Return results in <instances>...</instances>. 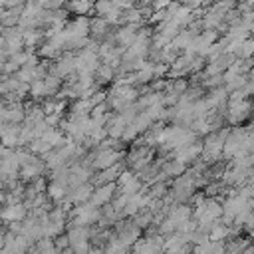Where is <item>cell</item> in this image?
<instances>
[{
  "instance_id": "cell-1",
  "label": "cell",
  "mask_w": 254,
  "mask_h": 254,
  "mask_svg": "<svg viewBox=\"0 0 254 254\" xmlns=\"http://www.w3.org/2000/svg\"><path fill=\"white\" fill-rule=\"evenodd\" d=\"M250 115V99H226V109H224V119L236 127Z\"/></svg>"
},
{
  "instance_id": "cell-2",
  "label": "cell",
  "mask_w": 254,
  "mask_h": 254,
  "mask_svg": "<svg viewBox=\"0 0 254 254\" xmlns=\"http://www.w3.org/2000/svg\"><path fill=\"white\" fill-rule=\"evenodd\" d=\"M115 190H117V194H135V192L145 190V185L133 171L123 169L119 173V177L115 179Z\"/></svg>"
},
{
  "instance_id": "cell-3",
  "label": "cell",
  "mask_w": 254,
  "mask_h": 254,
  "mask_svg": "<svg viewBox=\"0 0 254 254\" xmlns=\"http://www.w3.org/2000/svg\"><path fill=\"white\" fill-rule=\"evenodd\" d=\"M75 71V62H73V52H64L52 65H50V71L52 75L60 77V79H65L67 75H71Z\"/></svg>"
},
{
  "instance_id": "cell-4",
  "label": "cell",
  "mask_w": 254,
  "mask_h": 254,
  "mask_svg": "<svg viewBox=\"0 0 254 254\" xmlns=\"http://www.w3.org/2000/svg\"><path fill=\"white\" fill-rule=\"evenodd\" d=\"M26 117L24 111V101H12V103H4V107L0 109V121L6 125H20Z\"/></svg>"
},
{
  "instance_id": "cell-5",
  "label": "cell",
  "mask_w": 254,
  "mask_h": 254,
  "mask_svg": "<svg viewBox=\"0 0 254 254\" xmlns=\"http://www.w3.org/2000/svg\"><path fill=\"white\" fill-rule=\"evenodd\" d=\"M64 32H65L67 40H73V38H89V18L87 16H75L73 20L65 22Z\"/></svg>"
},
{
  "instance_id": "cell-6",
  "label": "cell",
  "mask_w": 254,
  "mask_h": 254,
  "mask_svg": "<svg viewBox=\"0 0 254 254\" xmlns=\"http://www.w3.org/2000/svg\"><path fill=\"white\" fill-rule=\"evenodd\" d=\"M200 153H202V143H200V141H194V143H190V145H185V147L173 151L171 157L177 159L179 163H183V165L187 167V165H192V163L200 157Z\"/></svg>"
},
{
  "instance_id": "cell-7",
  "label": "cell",
  "mask_w": 254,
  "mask_h": 254,
  "mask_svg": "<svg viewBox=\"0 0 254 254\" xmlns=\"http://www.w3.org/2000/svg\"><path fill=\"white\" fill-rule=\"evenodd\" d=\"M115 194H117V190H115V183H105V185L93 187V192H91V196H89V202H91L93 206L99 208V206L111 202Z\"/></svg>"
},
{
  "instance_id": "cell-8",
  "label": "cell",
  "mask_w": 254,
  "mask_h": 254,
  "mask_svg": "<svg viewBox=\"0 0 254 254\" xmlns=\"http://www.w3.org/2000/svg\"><path fill=\"white\" fill-rule=\"evenodd\" d=\"M111 30H113V26L109 22H105L103 18H99V16L89 18V40L101 44L111 34Z\"/></svg>"
},
{
  "instance_id": "cell-9",
  "label": "cell",
  "mask_w": 254,
  "mask_h": 254,
  "mask_svg": "<svg viewBox=\"0 0 254 254\" xmlns=\"http://www.w3.org/2000/svg\"><path fill=\"white\" fill-rule=\"evenodd\" d=\"M44 171H46V165H44V159H40V157H34L28 165H24V167H20V173H18V179H22L24 183H32L34 179H38V177H42L44 175Z\"/></svg>"
},
{
  "instance_id": "cell-10",
  "label": "cell",
  "mask_w": 254,
  "mask_h": 254,
  "mask_svg": "<svg viewBox=\"0 0 254 254\" xmlns=\"http://www.w3.org/2000/svg\"><path fill=\"white\" fill-rule=\"evenodd\" d=\"M26 216H28V208L24 206V202L2 204V208H0V220H4V222H22Z\"/></svg>"
},
{
  "instance_id": "cell-11",
  "label": "cell",
  "mask_w": 254,
  "mask_h": 254,
  "mask_svg": "<svg viewBox=\"0 0 254 254\" xmlns=\"http://www.w3.org/2000/svg\"><path fill=\"white\" fill-rule=\"evenodd\" d=\"M141 26H133V24H121L115 32H113V40H115V44L119 46V48H129L131 44H133V40H135V36H137V30H139Z\"/></svg>"
},
{
  "instance_id": "cell-12",
  "label": "cell",
  "mask_w": 254,
  "mask_h": 254,
  "mask_svg": "<svg viewBox=\"0 0 254 254\" xmlns=\"http://www.w3.org/2000/svg\"><path fill=\"white\" fill-rule=\"evenodd\" d=\"M167 20H171L173 24H177L181 30H185L192 20H194V12L189 8V6H183V4H179L173 12H171V16L167 18Z\"/></svg>"
},
{
  "instance_id": "cell-13",
  "label": "cell",
  "mask_w": 254,
  "mask_h": 254,
  "mask_svg": "<svg viewBox=\"0 0 254 254\" xmlns=\"http://www.w3.org/2000/svg\"><path fill=\"white\" fill-rule=\"evenodd\" d=\"M127 125H129V123L125 121L123 115H119V113H111V117H109L107 123H105L107 137H111V139H119L121 133H123V129H125Z\"/></svg>"
},
{
  "instance_id": "cell-14",
  "label": "cell",
  "mask_w": 254,
  "mask_h": 254,
  "mask_svg": "<svg viewBox=\"0 0 254 254\" xmlns=\"http://www.w3.org/2000/svg\"><path fill=\"white\" fill-rule=\"evenodd\" d=\"M67 190H69V187H67L65 183H62V181H50V185L46 187V194H48V198H50L52 202H58V204L65 200Z\"/></svg>"
},
{
  "instance_id": "cell-15",
  "label": "cell",
  "mask_w": 254,
  "mask_h": 254,
  "mask_svg": "<svg viewBox=\"0 0 254 254\" xmlns=\"http://www.w3.org/2000/svg\"><path fill=\"white\" fill-rule=\"evenodd\" d=\"M20 125H6L2 137H0V145L6 149H16L20 147Z\"/></svg>"
},
{
  "instance_id": "cell-16",
  "label": "cell",
  "mask_w": 254,
  "mask_h": 254,
  "mask_svg": "<svg viewBox=\"0 0 254 254\" xmlns=\"http://www.w3.org/2000/svg\"><path fill=\"white\" fill-rule=\"evenodd\" d=\"M185 171H187V167H185L183 163H179L177 159H173V157H169V159L163 161V165H161V173H163L167 179H177V177H181Z\"/></svg>"
},
{
  "instance_id": "cell-17",
  "label": "cell",
  "mask_w": 254,
  "mask_h": 254,
  "mask_svg": "<svg viewBox=\"0 0 254 254\" xmlns=\"http://www.w3.org/2000/svg\"><path fill=\"white\" fill-rule=\"evenodd\" d=\"M65 6H67V12L75 16H85L93 12V0H65Z\"/></svg>"
},
{
  "instance_id": "cell-18",
  "label": "cell",
  "mask_w": 254,
  "mask_h": 254,
  "mask_svg": "<svg viewBox=\"0 0 254 254\" xmlns=\"http://www.w3.org/2000/svg\"><path fill=\"white\" fill-rule=\"evenodd\" d=\"M65 234H67L69 246H73V244L85 242V240L91 236V230H89V226H69Z\"/></svg>"
},
{
  "instance_id": "cell-19",
  "label": "cell",
  "mask_w": 254,
  "mask_h": 254,
  "mask_svg": "<svg viewBox=\"0 0 254 254\" xmlns=\"http://www.w3.org/2000/svg\"><path fill=\"white\" fill-rule=\"evenodd\" d=\"M113 79H115V69L109 67V65H105V64H99L97 69L93 71V81H95L97 87L103 85V83H109Z\"/></svg>"
},
{
  "instance_id": "cell-20",
  "label": "cell",
  "mask_w": 254,
  "mask_h": 254,
  "mask_svg": "<svg viewBox=\"0 0 254 254\" xmlns=\"http://www.w3.org/2000/svg\"><path fill=\"white\" fill-rule=\"evenodd\" d=\"M28 97H30V99H34V101H42V99H46V97H48V93H46V87H44V81H42V79H36V81H32V83H30V87H28Z\"/></svg>"
},
{
  "instance_id": "cell-21",
  "label": "cell",
  "mask_w": 254,
  "mask_h": 254,
  "mask_svg": "<svg viewBox=\"0 0 254 254\" xmlns=\"http://www.w3.org/2000/svg\"><path fill=\"white\" fill-rule=\"evenodd\" d=\"M131 218H133L131 222H133L137 228H141V230L153 224V212H151L149 208H143V210H139V212H137L135 216H131Z\"/></svg>"
},
{
  "instance_id": "cell-22",
  "label": "cell",
  "mask_w": 254,
  "mask_h": 254,
  "mask_svg": "<svg viewBox=\"0 0 254 254\" xmlns=\"http://www.w3.org/2000/svg\"><path fill=\"white\" fill-rule=\"evenodd\" d=\"M42 81H44V87H46L48 97H54V95L60 91V87L64 85V83H62V79H60V77H56V75H52V73H48Z\"/></svg>"
},
{
  "instance_id": "cell-23",
  "label": "cell",
  "mask_w": 254,
  "mask_h": 254,
  "mask_svg": "<svg viewBox=\"0 0 254 254\" xmlns=\"http://www.w3.org/2000/svg\"><path fill=\"white\" fill-rule=\"evenodd\" d=\"M113 8H115V6H113V2H111V0H95V2H93V12H95L99 18L107 16Z\"/></svg>"
},
{
  "instance_id": "cell-24",
  "label": "cell",
  "mask_w": 254,
  "mask_h": 254,
  "mask_svg": "<svg viewBox=\"0 0 254 254\" xmlns=\"http://www.w3.org/2000/svg\"><path fill=\"white\" fill-rule=\"evenodd\" d=\"M236 4H238V0H212L210 2V6L214 10H218V12H222V14H226L228 10L236 8Z\"/></svg>"
},
{
  "instance_id": "cell-25",
  "label": "cell",
  "mask_w": 254,
  "mask_h": 254,
  "mask_svg": "<svg viewBox=\"0 0 254 254\" xmlns=\"http://www.w3.org/2000/svg\"><path fill=\"white\" fill-rule=\"evenodd\" d=\"M252 52H254V42L248 38V40H244V42L240 44V50H238V58H240V60H250Z\"/></svg>"
},
{
  "instance_id": "cell-26",
  "label": "cell",
  "mask_w": 254,
  "mask_h": 254,
  "mask_svg": "<svg viewBox=\"0 0 254 254\" xmlns=\"http://www.w3.org/2000/svg\"><path fill=\"white\" fill-rule=\"evenodd\" d=\"M137 137H139V131L133 127V123H129V125L123 129V133H121V137H119V139H121L123 143H131V141H135Z\"/></svg>"
},
{
  "instance_id": "cell-27",
  "label": "cell",
  "mask_w": 254,
  "mask_h": 254,
  "mask_svg": "<svg viewBox=\"0 0 254 254\" xmlns=\"http://www.w3.org/2000/svg\"><path fill=\"white\" fill-rule=\"evenodd\" d=\"M54 240V246H56V250L58 252H62V250H65V248H69V240H67V234H58L56 238H52Z\"/></svg>"
},
{
  "instance_id": "cell-28",
  "label": "cell",
  "mask_w": 254,
  "mask_h": 254,
  "mask_svg": "<svg viewBox=\"0 0 254 254\" xmlns=\"http://www.w3.org/2000/svg\"><path fill=\"white\" fill-rule=\"evenodd\" d=\"M36 192H46V187H48V181H46V177L42 175V177H38V179H34L32 183H28Z\"/></svg>"
},
{
  "instance_id": "cell-29",
  "label": "cell",
  "mask_w": 254,
  "mask_h": 254,
  "mask_svg": "<svg viewBox=\"0 0 254 254\" xmlns=\"http://www.w3.org/2000/svg\"><path fill=\"white\" fill-rule=\"evenodd\" d=\"M6 232H8V230H6V228L0 224V248L4 246V240H6Z\"/></svg>"
},
{
  "instance_id": "cell-30",
  "label": "cell",
  "mask_w": 254,
  "mask_h": 254,
  "mask_svg": "<svg viewBox=\"0 0 254 254\" xmlns=\"http://www.w3.org/2000/svg\"><path fill=\"white\" fill-rule=\"evenodd\" d=\"M0 254H14V252H12V250H8L6 246H2V248H0Z\"/></svg>"
},
{
  "instance_id": "cell-31",
  "label": "cell",
  "mask_w": 254,
  "mask_h": 254,
  "mask_svg": "<svg viewBox=\"0 0 254 254\" xmlns=\"http://www.w3.org/2000/svg\"><path fill=\"white\" fill-rule=\"evenodd\" d=\"M4 129H6V123H2V121H0V137H2V133H4Z\"/></svg>"
},
{
  "instance_id": "cell-32",
  "label": "cell",
  "mask_w": 254,
  "mask_h": 254,
  "mask_svg": "<svg viewBox=\"0 0 254 254\" xmlns=\"http://www.w3.org/2000/svg\"><path fill=\"white\" fill-rule=\"evenodd\" d=\"M2 14H4V6H0V22H2Z\"/></svg>"
},
{
  "instance_id": "cell-33",
  "label": "cell",
  "mask_w": 254,
  "mask_h": 254,
  "mask_svg": "<svg viewBox=\"0 0 254 254\" xmlns=\"http://www.w3.org/2000/svg\"><path fill=\"white\" fill-rule=\"evenodd\" d=\"M2 107H4V99L0 97V109H2Z\"/></svg>"
}]
</instances>
